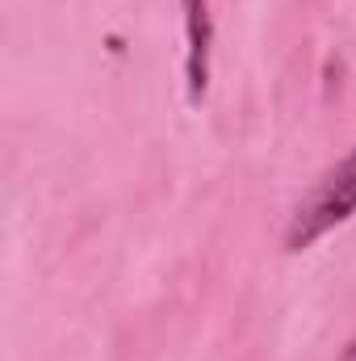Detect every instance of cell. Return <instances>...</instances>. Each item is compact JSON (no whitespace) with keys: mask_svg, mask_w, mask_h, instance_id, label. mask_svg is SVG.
Segmentation results:
<instances>
[{"mask_svg":"<svg viewBox=\"0 0 356 361\" xmlns=\"http://www.w3.org/2000/svg\"><path fill=\"white\" fill-rule=\"evenodd\" d=\"M352 214H356V143H352V152L340 164H331L323 177L306 189V197L293 206L281 244H285V252H306L327 231L348 223Z\"/></svg>","mask_w":356,"mask_h":361,"instance_id":"obj_1","label":"cell"},{"mask_svg":"<svg viewBox=\"0 0 356 361\" xmlns=\"http://www.w3.org/2000/svg\"><path fill=\"white\" fill-rule=\"evenodd\" d=\"M184 13V92L189 105H201L210 92V63H214V13L210 0H180Z\"/></svg>","mask_w":356,"mask_h":361,"instance_id":"obj_2","label":"cell"},{"mask_svg":"<svg viewBox=\"0 0 356 361\" xmlns=\"http://www.w3.org/2000/svg\"><path fill=\"white\" fill-rule=\"evenodd\" d=\"M340 361H356V336H352V341H348V349L340 353Z\"/></svg>","mask_w":356,"mask_h":361,"instance_id":"obj_3","label":"cell"}]
</instances>
